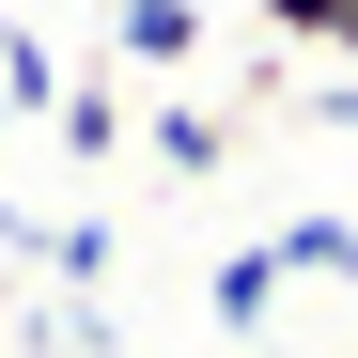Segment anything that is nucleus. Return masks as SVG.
<instances>
[{
  "instance_id": "nucleus-1",
  "label": "nucleus",
  "mask_w": 358,
  "mask_h": 358,
  "mask_svg": "<svg viewBox=\"0 0 358 358\" xmlns=\"http://www.w3.org/2000/svg\"><path fill=\"white\" fill-rule=\"evenodd\" d=\"M47 125H63V156H94V171H109V156L141 141V94H125V78H63V109H47Z\"/></svg>"
},
{
  "instance_id": "nucleus-2",
  "label": "nucleus",
  "mask_w": 358,
  "mask_h": 358,
  "mask_svg": "<svg viewBox=\"0 0 358 358\" xmlns=\"http://www.w3.org/2000/svg\"><path fill=\"white\" fill-rule=\"evenodd\" d=\"M109 63H203V0H109Z\"/></svg>"
},
{
  "instance_id": "nucleus-3",
  "label": "nucleus",
  "mask_w": 358,
  "mask_h": 358,
  "mask_svg": "<svg viewBox=\"0 0 358 358\" xmlns=\"http://www.w3.org/2000/svg\"><path fill=\"white\" fill-rule=\"evenodd\" d=\"M265 265H280V280H358V218H280Z\"/></svg>"
},
{
  "instance_id": "nucleus-4",
  "label": "nucleus",
  "mask_w": 358,
  "mask_h": 358,
  "mask_svg": "<svg viewBox=\"0 0 358 358\" xmlns=\"http://www.w3.org/2000/svg\"><path fill=\"white\" fill-rule=\"evenodd\" d=\"M203 312H218L234 343H250V327L280 312V265H265V250H218V280H203Z\"/></svg>"
},
{
  "instance_id": "nucleus-5",
  "label": "nucleus",
  "mask_w": 358,
  "mask_h": 358,
  "mask_svg": "<svg viewBox=\"0 0 358 358\" xmlns=\"http://www.w3.org/2000/svg\"><path fill=\"white\" fill-rule=\"evenodd\" d=\"M280 47H327V63H358V0H265Z\"/></svg>"
},
{
  "instance_id": "nucleus-6",
  "label": "nucleus",
  "mask_w": 358,
  "mask_h": 358,
  "mask_svg": "<svg viewBox=\"0 0 358 358\" xmlns=\"http://www.w3.org/2000/svg\"><path fill=\"white\" fill-rule=\"evenodd\" d=\"M141 141H156L171 171H218V156H234V125H218V109H156V125H141Z\"/></svg>"
},
{
  "instance_id": "nucleus-7",
  "label": "nucleus",
  "mask_w": 358,
  "mask_h": 358,
  "mask_svg": "<svg viewBox=\"0 0 358 358\" xmlns=\"http://www.w3.org/2000/svg\"><path fill=\"white\" fill-rule=\"evenodd\" d=\"M0 141H16V125H0Z\"/></svg>"
}]
</instances>
